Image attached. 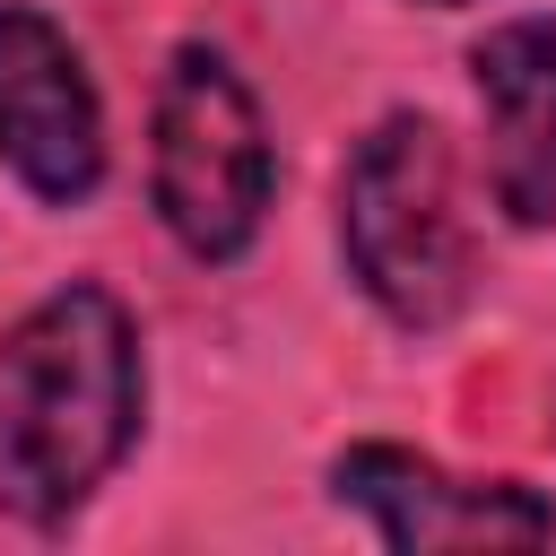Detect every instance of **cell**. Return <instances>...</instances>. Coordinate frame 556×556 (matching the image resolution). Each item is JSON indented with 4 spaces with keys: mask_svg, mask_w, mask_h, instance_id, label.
Masks as SVG:
<instances>
[{
    "mask_svg": "<svg viewBox=\"0 0 556 556\" xmlns=\"http://www.w3.org/2000/svg\"><path fill=\"white\" fill-rule=\"evenodd\" d=\"M139 330L104 287H52L0 339V513L70 521L139 443Z\"/></svg>",
    "mask_w": 556,
    "mask_h": 556,
    "instance_id": "obj_1",
    "label": "cell"
},
{
    "mask_svg": "<svg viewBox=\"0 0 556 556\" xmlns=\"http://www.w3.org/2000/svg\"><path fill=\"white\" fill-rule=\"evenodd\" d=\"M339 252L400 330H443L469 304V217L452 139L426 113H382L339 174Z\"/></svg>",
    "mask_w": 556,
    "mask_h": 556,
    "instance_id": "obj_2",
    "label": "cell"
},
{
    "mask_svg": "<svg viewBox=\"0 0 556 556\" xmlns=\"http://www.w3.org/2000/svg\"><path fill=\"white\" fill-rule=\"evenodd\" d=\"M156 217L191 261H243L269 217V130L217 43H182L156 87Z\"/></svg>",
    "mask_w": 556,
    "mask_h": 556,
    "instance_id": "obj_3",
    "label": "cell"
},
{
    "mask_svg": "<svg viewBox=\"0 0 556 556\" xmlns=\"http://www.w3.org/2000/svg\"><path fill=\"white\" fill-rule=\"evenodd\" d=\"M0 156L52 208H78L104 182V113L87 61L43 9L17 0H0Z\"/></svg>",
    "mask_w": 556,
    "mask_h": 556,
    "instance_id": "obj_4",
    "label": "cell"
},
{
    "mask_svg": "<svg viewBox=\"0 0 556 556\" xmlns=\"http://www.w3.org/2000/svg\"><path fill=\"white\" fill-rule=\"evenodd\" d=\"M330 495L348 513L374 521V539L391 556H426V547H547L556 539V504H539L513 478H443L434 460L400 452V443H356L330 460Z\"/></svg>",
    "mask_w": 556,
    "mask_h": 556,
    "instance_id": "obj_5",
    "label": "cell"
},
{
    "mask_svg": "<svg viewBox=\"0 0 556 556\" xmlns=\"http://www.w3.org/2000/svg\"><path fill=\"white\" fill-rule=\"evenodd\" d=\"M478 130H486V191L513 226L556 217V17H504L469 52Z\"/></svg>",
    "mask_w": 556,
    "mask_h": 556,
    "instance_id": "obj_6",
    "label": "cell"
},
{
    "mask_svg": "<svg viewBox=\"0 0 556 556\" xmlns=\"http://www.w3.org/2000/svg\"><path fill=\"white\" fill-rule=\"evenodd\" d=\"M426 9H460V0H426Z\"/></svg>",
    "mask_w": 556,
    "mask_h": 556,
    "instance_id": "obj_7",
    "label": "cell"
}]
</instances>
